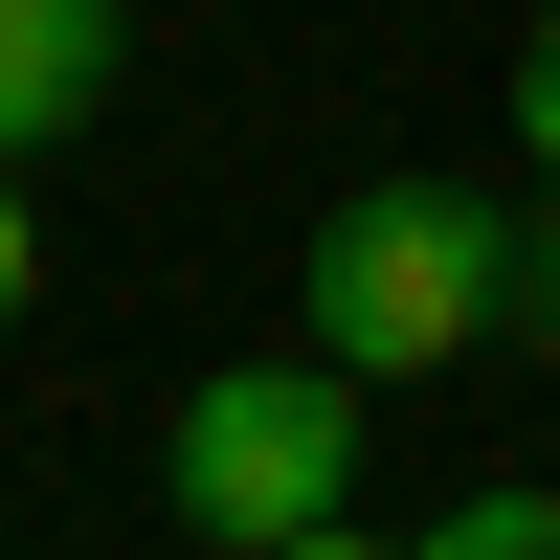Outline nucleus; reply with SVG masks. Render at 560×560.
Here are the masks:
<instances>
[{"mask_svg":"<svg viewBox=\"0 0 560 560\" xmlns=\"http://www.w3.org/2000/svg\"><path fill=\"white\" fill-rule=\"evenodd\" d=\"M292 337L337 359V382L493 359V337H516V224H493L471 179H359V202L292 247Z\"/></svg>","mask_w":560,"mask_h":560,"instance_id":"obj_1","label":"nucleus"},{"mask_svg":"<svg viewBox=\"0 0 560 560\" xmlns=\"http://www.w3.org/2000/svg\"><path fill=\"white\" fill-rule=\"evenodd\" d=\"M158 516L202 538V560H269V538H314V516H359V382H337L314 337L179 382V427H158Z\"/></svg>","mask_w":560,"mask_h":560,"instance_id":"obj_2","label":"nucleus"},{"mask_svg":"<svg viewBox=\"0 0 560 560\" xmlns=\"http://www.w3.org/2000/svg\"><path fill=\"white\" fill-rule=\"evenodd\" d=\"M113 68H135V0H0V179L68 158L113 113Z\"/></svg>","mask_w":560,"mask_h":560,"instance_id":"obj_3","label":"nucleus"},{"mask_svg":"<svg viewBox=\"0 0 560 560\" xmlns=\"http://www.w3.org/2000/svg\"><path fill=\"white\" fill-rule=\"evenodd\" d=\"M404 560H560V493H538V471H493V493H448Z\"/></svg>","mask_w":560,"mask_h":560,"instance_id":"obj_4","label":"nucleus"},{"mask_svg":"<svg viewBox=\"0 0 560 560\" xmlns=\"http://www.w3.org/2000/svg\"><path fill=\"white\" fill-rule=\"evenodd\" d=\"M516 158L560 179V0H538V23H516Z\"/></svg>","mask_w":560,"mask_h":560,"instance_id":"obj_5","label":"nucleus"},{"mask_svg":"<svg viewBox=\"0 0 560 560\" xmlns=\"http://www.w3.org/2000/svg\"><path fill=\"white\" fill-rule=\"evenodd\" d=\"M516 337H538V359H560V202H538V224H516Z\"/></svg>","mask_w":560,"mask_h":560,"instance_id":"obj_6","label":"nucleus"},{"mask_svg":"<svg viewBox=\"0 0 560 560\" xmlns=\"http://www.w3.org/2000/svg\"><path fill=\"white\" fill-rule=\"evenodd\" d=\"M23 292H45V224H23V179H0V337H23Z\"/></svg>","mask_w":560,"mask_h":560,"instance_id":"obj_7","label":"nucleus"},{"mask_svg":"<svg viewBox=\"0 0 560 560\" xmlns=\"http://www.w3.org/2000/svg\"><path fill=\"white\" fill-rule=\"evenodd\" d=\"M269 560H404V538H359V516H314V538H269Z\"/></svg>","mask_w":560,"mask_h":560,"instance_id":"obj_8","label":"nucleus"}]
</instances>
